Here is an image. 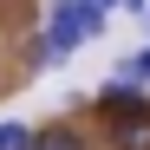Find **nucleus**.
<instances>
[{"label": "nucleus", "instance_id": "nucleus-5", "mask_svg": "<svg viewBox=\"0 0 150 150\" xmlns=\"http://www.w3.org/2000/svg\"><path fill=\"white\" fill-rule=\"evenodd\" d=\"M117 72H124V79H137V85H144V79H150V46H144V52H137V59H124Z\"/></svg>", "mask_w": 150, "mask_h": 150}, {"label": "nucleus", "instance_id": "nucleus-6", "mask_svg": "<svg viewBox=\"0 0 150 150\" xmlns=\"http://www.w3.org/2000/svg\"><path fill=\"white\" fill-rule=\"evenodd\" d=\"M144 26H150V7H144Z\"/></svg>", "mask_w": 150, "mask_h": 150}, {"label": "nucleus", "instance_id": "nucleus-3", "mask_svg": "<svg viewBox=\"0 0 150 150\" xmlns=\"http://www.w3.org/2000/svg\"><path fill=\"white\" fill-rule=\"evenodd\" d=\"M33 150H91L79 131H65V124H46V131H33Z\"/></svg>", "mask_w": 150, "mask_h": 150}, {"label": "nucleus", "instance_id": "nucleus-4", "mask_svg": "<svg viewBox=\"0 0 150 150\" xmlns=\"http://www.w3.org/2000/svg\"><path fill=\"white\" fill-rule=\"evenodd\" d=\"M0 150H33V131L26 124H0Z\"/></svg>", "mask_w": 150, "mask_h": 150}, {"label": "nucleus", "instance_id": "nucleus-1", "mask_svg": "<svg viewBox=\"0 0 150 150\" xmlns=\"http://www.w3.org/2000/svg\"><path fill=\"white\" fill-rule=\"evenodd\" d=\"M46 20H52V26H46V39L33 46V59H65L79 39H98V33H105V7H91V0H59Z\"/></svg>", "mask_w": 150, "mask_h": 150}, {"label": "nucleus", "instance_id": "nucleus-2", "mask_svg": "<svg viewBox=\"0 0 150 150\" xmlns=\"http://www.w3.org/2000/svg\"><path fill=\"white\" fill-rule=\"evenodd\" d=\"M105 137H111V150H150V105H124V111H111Z\"/></svg>", "mask_w": 150, "mask_h": 150}]
</instances>
